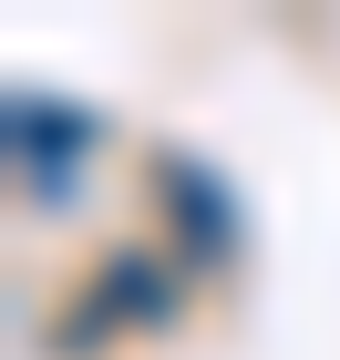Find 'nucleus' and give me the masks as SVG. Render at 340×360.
<instances>
[{"label": "nucleus", "mask_w": 340, "mask_h": 360, "mask_svg": "<svg viewBox=\"0 0 340 360\" xmlns=\"http://www.w3.org/2000/svg\"><path fill=\"white\" fill-rule=\"evenodd\" d=\"M155 186H165L175 226L196 237V268H227V206H217V186H196V165H186V155H165V165H155Z\"/></svg>", "instance_id": "f257e3e1"}]
</instances>
